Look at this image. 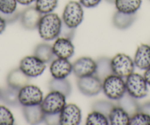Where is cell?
Returning <instances> with one entry per match:
<instances>
[{
    "label": "cell",
    "mask_w": 150,
    "mask_h": 125,
    "mask_svg": "<svg viewBox=\"0 0 150 125\" xmlns=\"http://www.w3.org/2000/svg\"><path fill=\"white\" fill-rule=\"evenodd\" d=\"M141 0H116L114 2L118 11L127 14H134L141 8Z\"/></svg>",
    "instance_id": "603a6c76"
},
{
    "label": "cell",
    "mask_w": 150,
    "mask_h": 125,
    "mask_svg": "<svg viewBox=\"0 0 150 125\" xmlns=\"http://www.w3.org/2000/svg\"><path fill=\"white\" fill-rule=\"evenodd\" d=\"M74 28H71V27H68L66 24H65L62 21V26H61V30H60V35L61 37H64V38H69V39H71L74 36Z\"/></svg>",
    "instance_id": "1f68e13d"
},
{
    "label": "cell",
    "mask_w": 150,
    "mask_h": 125,
    "mask_svg": "<svg viewBox=\"0 0 150 125\" xmlns=\"http://www.w3.org/2000/svg\"><path fill=\"white\" fill-rule=\"evenodd\" d=\"M96 69L94 75L96 76L101 81H103L107 77L112 74L111 67V59L106 57H99L96 61Z\"/></svg>",
    "instance_id": "ffe728a7"
},
{
    "label": "cell",
    "mask_w": 150,
    "mask_h": 125,
    "mask_svg": "<svg viewBox=\"0 0 150 125\" xmlns=\"http://www.w3.org/2000/svg\"><path fill=\"white\" fill-rule=\"evenodd\" d=\"M102 90L108 99L118 101L126 93L125 81L116 74H110L102 81Z\"/></svg>",
    "instance_id": "7a4b0ae2"
},
{
    "label": "cell",
    "mask_w": 150,
    "mask_h": 125,
    "mask_svg": "<svg viewBox=\"0 0 150 125\" xmlns=\"http://www.w3.org/2000/svg\"><path fill=\"white\" fill-rule=\"evenodd\" d=\"M102 0H80V3L83 7L87 8H92L97 6Z\"/></svg>",
    "instance_id": "d6a6232c"
},
{
    "label": "cell",
    "mask_w": 150,
    "mask_h": 125,
    "mask_svg": "<svg viewBox=\"0 0 150 125\" xmlns=\"http://www.w3.org/2000/svg\"><path fill=\"white\" fill-rule=\"evenodd\" d=\"M134 64L141 70H146L150 67V46L142 44L138 46L134 57Z\"/></svg>",
    "instance_id": "9a60e30c"
},
{
    "label": "cell",
    "mask_w": 150,
    "mask_h": 125,
    "mask_svg": "<svg viewBox=\"0 0 150 125\" xmlns=\"http://www.w3.org/2000/svg\"><path fill=\"white\" fill-rule=\"evenodd\" d=\"M66 97L58 91L50 90L40 104L45 114H59L66 105Z\"/></svg>",
    "instance_id": "5b68a950"
},
{
    "label": "cell",
    "mask_w": 150,
    "mask_h": 125,
    "mask_svg": "<svg viewBox=\"0 0 150 125\" xmlns=\"http://www.w3.org/2000/svg\"><path fill=\"white\" fill-rule=\"evenodd\" d=\"M135 64L129 55L119 53L111 59V67L112 73L122 77H127L134 72Z\"/></svg>",
    "instance_id": "8992f818"
},
{
    "label": "cell",
    "mask_w": 150,
    "mask_h": 125,
    "mask_svg": "<svg viewBox=\"0 0 150 125\" xmlns=\"http://www.w3.org/2000/svg\"><path fill=\"white\" fill-rule=\"evenodd\" d=\"M136 18L135 13L127 14L118 11L115 13L113 18H112V23L115 27L120 30H125L127 29L133 24Z\"/></svg>",
    "instance_id": "7402d4cb"
},
{
    "label": "cell",
    "mask_w": 150,
    "mask_h": 125,
    "mask_svg": "<svg viewBox=\"0 0 150 125\" xmlns=\"http://www.w3.org/2000/svg\"><path fill=\"white\" fill-rule=\"evenodd\" d=\"M30 83V77L26 75L19 68L14 69L7 77L8 85L17 89H21Z\"/></svg>",
    "instance_id": "e0dca14e"
},
{
    "label": "cell",
    "mask_w": 150,
    "mask_h": 125,
    "mask_svg": "<svg viewBox=\"0 0 150 125\" xmlns=\"http://www.w3.org/2000/svg\"><path fill=\"white\" fill-rule=\"evenodd\" d=\"M42 13L35 7H29L20 14V20L22 27L26 30H35L38 28Z\"/></svg>",
    "instance_id": "4fadbf2b"
},
{
    "label": "cell",
    "mask_w": 150,
    "mask_h": 125,
    "mask_svg": "<svg viewBox=\"0 0 150 125\" xmlns=\"http://www.w3.org/2000/svg\"><path fill=\"white\" fill-rule=\"evenodd\" d=\"M19 69L28 77H37L46 69V64L35 55L26 56L20 61Z\"/></svg>",
    "instance_id": "ba28073f"
},
{
    "label": "cell",
    "mask_w": 150,
    "mask_h": 125,
    "mask_svg": "<svg viewBox=\"0 0 150 125\" xmlns=\"http://www.w3.org/2000/svg\"><path fill=\"white\" fill-rule=\"evenodd\" d=\"M144 79H145L147 85H150V67L145 70V72H144Z\"/></svg>",
    "instance_id": "d590c367"
},
{
    "label": "cell",
    "mask_w": 150,
    "mask_h": 125,
    "mask_svg": "<svg viewBox=\"0 0 150 125\" xmlns=\"http://www.w3.org/2000/svg\"><path fill=\"white\" fill-rule=\"evenodd\" d=\"M81 120V110L75 104L66 105L59 113V124L78 125Z\"/></svg>",
    "instance_id": "30bf717a"
},
{
    "label": "cell",
    "mask_w": 150,
    "mask_h": 125,
    "mask_svg": "<svg viewBox=\"0 0 150 125\" xmlns=\"http://www.w3.org/2000/svg\"><path fill=\"white\" fill-rule=\"evenodd\" d=\"M16 0H0V16L2 18L16 12Z\"/></svg>",
    "instance_id": "83f0119b"
},
{
    "label": "cell",
    "mask_w": 150,
    "mask_h": 125,
    "mask_svg": "<svg viewBox=\"0 0 150 125\" xmlns=\"http://www.w3.org/2000/svg\"><path fill=\"white\" fill-rule=\"evenodd\" d=\"M34 55L41 59L45 64L51 63L54 57L52 47L47 44H38L34 49Z\"/></svg>",
    "instance_id": "cb8c5ba5"
},
{
    "label": "cell",
    "mask_w": 150,
    "mask_h": 125,
    "mask_svg": "<svg viewBox=\"0 0 150 125\" xmlns=\"http://www.w3.org/2000/svg\"><path fill=\"white\" fill-rule=\"evenodd\" d=\"M50 90L58 91L64 94L66 97L70 95L71 92V86L68 80L65 79H54L49 83Z\"/></svg>",
    "instance_id": "d4e9b609"
},
{
    "label": "cell",
    "mask_w": 150,
    "mask_h": 125,
    "mask_svg": "<svg viewBox=\"0 0 150 125\" xmlns=\"http://www.w3.org/2000/svg\"><path fill=\"white\" fill-rule=\"evenodd\" d=\"M50 69L53 78L65 79L71 73L72 64L68 59L57 57L52 61Z\"/></svg>",
    "instance_id": "5bb4252c"
},
{
    "label": "cell",
    "mask_w": 150,
    "mask_h": 125,
    "mask_svg": "<svg viewBox=\"0 0 150 125\" xmlns=\"http://www.w3.org/2000/svg\"><path fill=\"white\" fill-rule=\"evenodd\" d=\"M23 113L24 118L28 123L31 124H37L44 121L45 113L43 111L40 105L33 106H24Z\"/></svg>",
    "instance_id": "2e32d148"
},
{
    "label": "cell",
    "mask_w": 150,
    "mask_h": 125,
    "mask_svg": "<svg viewBox=\"0 0 150 125\" xmlns=\"http://www.w3.org/2000/svg\"><path fill=\"white\" fill-rule=\"evenodd\" d=\"M43 99L42 90L40 88L33 85H26L18 92V100L20 105L23 107L40 105Z\"/></svg>",
    "instance_id": "52a82bcc"
},
{
    "label": "cell",
    "mask_w": 150,
    "mask_h": 125,
    "mask_svg": "<svg viewBox=\"0 0 150 125\" xmlns=\"http://www.w3.org/2000/svg\"><path fill=\"white\" fill-rule=\"evenodd\" d=\"M117 105L124 109L130 117L140 111V106H141L137 102L136 99L132 97L127 92L122 98L118 100Z\"/></svg>",
    "instance_id": "d6986e66"
},
{
    "label": "cell",
    "mask_w": 150,
    "mask_h": 125,
    "mask_svg": "<svg viewBox=\"0 0 150 125\" xmlns=\"http://www.w3.org/2000/svg\"><path fill=\"white\" fill-rule=\"evenodd\" d=\"M77 87L84 95L93 97L97 95L102 90V81L94 74L80 77L77 80Z\"/></svg>",
    "instance_id": "9c48e42d"
},
{
    "label": "cell",
    "mask_w": 150,
    "mask_h": 125,
    "mask_svg": "<svg viewBox=\"0 0 150 125\" xmlns=\"http://www.w3.org/2000/svg\"><path fill=\"white\" fill-rule=\"evenodd\" d=\"M87 125H108L110 124L108 118L102 113L93 110L89 113L86 119Z\"/></svg>",
    "instance_id": "4316f807"
},
{
    "label": "cell",
    "mask_w": 150,
    "mask_h": 125,
    "mask_svg": "<svg viewBox=\"0 0 150 125\" xmlns=\"http://www.w3.org/2000/svg\"><path fill=\"white\" fill-rule=\"evenodd\" d=\"M6 21L2 16H0V34H2L5 31L6 28Z\"/></svg>",
    "instance_id": "e575fe53"
},
{
    "label": "cell",
    "mask_w": 150,
    "mask_h": 125,
    "mask_svg": "<svg viewBox=\"0 0 150 125\" xmlns=\"http://www.w3.org/2000/svg\"><path fill=\"white\" fill-rule=\"evenodd\" d=\"M129 125H150V116L144 112H138L130 117Z\"/></svg>",
    "instance_id": "f546056e"
},
{
    "label": "cell",
    "mask_w": 150,
    "mask_h": 125,
    "mask_svg": "<svg viewBox=\"0 0 150 125\" xmlns=\"http://www.w3.org/2000/svg\"><path fill=\"white\" fill-rule=\"evenodd\" d=\"M115 105L112 102L107 100H99L96 101L92 105V109L93 110L99 112V113H103L105 116L108 117L111 110L113 108Z\"/></svg>",
    "instance_id": "f1b7e54d"
},
{
    "label": "cell",
    "mask_w": 150,
    "mask_h": 125,
    "mask_svg": "<svg viewBox=\"0 0 150 125\" xmlns=\"http://www.w3.org/2000/svg\"><path fill=\"white\" fill-rule=\"evenodd\" d=\"M96 69V63L89 57H82L72 64V71L78 78L93 75Z\"/></svg>",
    "instance_id": "8fae6325"
},
{
    "label": "cell",
    "mask_w": 150,
    "mask_h": 125,
    "mask_svg": "<svg viewBox=\"0 0 150 125\" xmlns=\"http://www.w3.org/2000/svg\"><path fill=\"white\" fill-rule=\"evenodd\" d=\"M17 2L21 5H30L34 2H35V0H16Z\"/></svg>",
    "instance_id": "8d00e7d4"
},
{
    "label": "cell",
    "mask_w": 150,
    "mask_h": 125,
    "mask_svg": "<svg viewBox=\"0 0 150 125\" xmlns=\"http://www.w3.org/2000/svg\"><path fill=\"white\" fill-rule=\"evenodd\" d=\"M110 124L128 125L129 124L130 116L124 109L118 105H115L108 116Z\"/></svg>",
    "instance_id": "ac0fdd59"
},
{
    "label": "cell",
    "mask_w": 150,
    "mask_h": 125,
    "mask_svg": "<svg viewBox=\"0 0 150 125\" xmlns=\"http://www.w3.org/2000/svg\"><path fill=\"white\" fill-rule=\"evenodd\" d=\"M126 78L125 85L127 93L136 100L144 98L147 95L148 85L144 76L133 72Z\"/></svg>",
    "instance_id": "277c9868"
},
{
    "label": "cell",
    "mask_w": 150,
    "mask_h": 125,
    "mask_svg": "<svg viewBox=\"0 0 150 125\" xmlns=\"http://www.w3.org/2000/svg\"><path fill=\"white\" fill-rule=\"evenodd\" d=\"M58 0H35V8L42 14L52 13L57 7Z\"/></svg>",
    "instance_id": "484cf974"
},
{
    "label": "cell",
    "mask_w": 150,
    "mask_h": 125,
    "mask_svg": "<svg viewBox=\"0 0 150 125\" xmlns=\"http://www.w3.org/2000/svg\"><path fill=\"white\" fill-rule=\"evenodd\" d=\"M62 20L53 13L44 14L38 26L40 37L45 41H52L60 36Z\"/></svg>",
    "instance_id": "6da1fadb"
},
{
    "label": "cell",
    "mask_w": 150,
    "mask_h": 125,
    "mask_svg": "<svg viewBox=\"0 0 150 125\" xmlns=\"http://www.w3.org/2000/svg\"><path fill=\"white\" fill-rule=\"evenodd\" d=\"M140 111L147 113L150 116V102L145 103L140 106Z\"/></svg>",
    "instance_id": "836d02e7"
},
{
    "label": "cell",
    "mask_w": 150,
    "mask_h": 125,
    "mask_svg": "<svg viewBox=\"0 0 150 125\" xmlns=\"http://www.w3.org/2000/svg\"><path fill=\"white\" fill-rule=\"evenodd\" d=\"M15 121L13 115L5 106L0 105V125H13Z\"/></svg>",
    "instance_id": "4dcf8cb0"
},
{
    "label": "cell",
    "mask_w": 150,
    "mask_h": 125,
    "mask_svg": "<svg viewBox=\"0 0 150 125\" xmlns=\"http://www.w3.org/2000/svg\"><path fill=\"white\" fill-rule=\"evenodd\" d=\"M107 2H109V3H114L116 0H106Z\"/></svg>",
    "instance_id": "74e56055"
},
{
    "label": "cell",
    "mask_w": 150,
    "mask_h": 125,
    "mask_svg": "<svg viewBox=\"0 0 150 125\" xmlns=\"http://www.w3.org/2000/svg\"><path fill=\"white\" fill-rule=\"evenodd\" d=\"M84 12L80 2L70 1L66 4L62 16V21L71 28L76 29L83 20Z\"/></svg>",
    "instance_id": "3957f363"
},
{
    "label": "cell",
    "mask_w": 150,
    "mask_h": 125,
    "mask_svg": "<svg viewBox=\"0 0 150 125\" xmlns=\"http://www.w3.org/2000/svg\"><path fill=\"white\" fill-rule=\"evenodd\" d=\"M18 92H19V89L15 88L9 85L4 88H0V100H2L5 104L8 105H19Z\"/></svg>",
    "instance_id": "44dd1931"
},
{
    "label": "cell",
    "mask_w": 150,
    "mask_h": 125,
    "mask_svg": "<svg viewBox=\"0 0 150 125\" xmlns=\"http://www.w3.org/2000/svg\"><path fill=\"white\" fill-rule=\"evenodd\" d=\"M53 52L59 58L69 59L74 54V47L71 39L58 37L52 45Z\"/></svg>",
    "instance_id": "7c38bea8"
}]
</instances>
